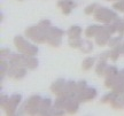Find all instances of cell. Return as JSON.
Listing matches in <instances>:
<instances>
[{
	"mask_svg": "<svg viewBox=\"0 0 124 116\" xmlns=\"http://www.w3.org/2000/svg\"><path fill=\"white\" fill-rule=\"evenodd\" d=\"M48 30L49 28H44L40 24H38L37 27L28 28L25 31V36L36 43H45V41H47Z\"/></svg>",
	"mask_w": 124,
	"mask_h": 116,
	"instance_id": "obj_1",
	"label": "cell"
},
{
	"mask_svg": "<svg viewBox=\"0 0 124 116\" xmlns=\"http://www.w3.org/2000/svg\"><path fill=\"white\" fill-rule=\"evenodd\" d=\"M14 44L16 46V48L21 52L22 54H27V55H36L38 53V48L35 45L30 44L28 40H25L23 37L17 36L14 38Z\"/></svg>",
	"mask_w": 124,
	"mask_h": 116,
	"instance_id": "obj_2",
	"label": "cell"
},
{
	"mask_svg": "<svg viewBox=\"0 0 124 116\" xmlns=\"http://www.w3.org/2000/svg\"><path fill=\"white\" fill-rule=\"evenodd\" d=\"M116 17H117V14L113 13L110 9L105 8V7H99L94 12V18L99 22L105 23V24L111 23Z\"/></svg>",
	"mask_w": 124,
	"mask_h": 116,
	"instance_id": "obj_3",
	"label": "cell"
},
{
	"mask_svg": "<svg viewBox=\"0 0 124 116\" xmlns=\"http://www.w3.org/2000/svg\"><path fill=\"white\" fill-rule=\"evenodd\" d=\"M114 33L113 31V28H111L110 24H108L106 27H101L99 32L95 36V41L99 46H105V45L108 44V41L110 39V35Z\"/></svg>",
	"mask_w": 124,
	"mask_h": 116,
	"instance_id": "obj_4",
	"label": "cell"
},
{
	"mask_svg": "<svg viewBox=\"0 0 124 116\" xmlns=\"http://www.w3.org/2000/svg\"><path fill=\"white\" fill-rule=\"evenodd\" d=\"M41 100H43V99L40 98L39 95H32L31 98H29L28 99V101L25 102V106H24V110H25V113H28L29 115L38 114V113H39Z\"/></svg>",
	"mask_w": 124,
	"mask_h": 116,
	"instance_id": "obj_5",
	"label": "cell"
},
{
	"mask_svg": "<svg viewBox=\"0 0 124 116\" xmlns=\"http://www.w3.org/2000/svg\"><path fill=\"white\" fill-rule=\"evenodd\" d=\"M64 35V32L59 28H49L48 33H47V43L54 47H58L61 43V38Z\"/></svg>",
	"mask_w": 124,
	"mask_h": 116,
	"instance_id": "obj_6",
	"label": "cell"
},
{
	"mask_svg": "<svg viewBox=\"0 0 124 116\" xmlns=\"http://www.w3.org/2000/svg\"><path fill=\"white\" fill-rule=\"evenodd\" d=\"M21 99H22L21 94H13V95L8 99L6 106L4 107V109L6 110V113H7L8 115H13L14 113H15L18 103L21 102Z\"/></svg>",
	"mask_w": 124,
	"mask_h": 116,
	"instance_id": "obj_7",
	"label": "cell"
},
{
	"mask_svg": "<svg viewBox=\"0 0 124 116\" xmlns=\"http://www.w3.org/2000/svg\"><path fill=\"white\" fill-rule=\"evenodd\" d=\"M105 75H106V82H105V85H106V87H113V85L115 83V79L117 75H118V71H117V68L114 67V66H108L106 69V72H105Z\"/></svg>",
	"mask_w": 124,
	"mask_h": 116,
	"instance_id": "obj_8",
	"label": "cell"
},
{
	"mask_svg": "<svg viewBox=\"0 0 124 116\" xmlns=\"http://www.w3.org/2000/svg\"><path fill=\"white\" fill-rule=\"evenodd\" d=\"M76 95H77V98H78V100H79V102L89 101V100H92V99L95 98L97 91H95V89H93V87L86 86L84 90H82L79 93H77Z\"/></svg>",
	"mask_w": 124,
	"mask_h": 116,
	"instance_id": "obj_9",
	"label": "cell"
},
{
	"mask_svg": "<svg viewBox=\"0 0 124 116\" xmlns=\"http://www.w3.org/2000/svg\"><path fill=\"white\" fill-rule=\"evenodd\" d=\"M27 75L25 67H17V66H10L8 70V76L14 79H21Z\"/></svg>",
	"mask_w": 124,
	"mask_h": 116,
	"instance_id": "obj_10",
	"label": "cell"
},
{
	"mask_svg": "<svg viewBox=\"0 0 124 116\" xmlns=\"http://www.w3.org/2000/svg\"><path fill=\"white\" fill-rule=\"evenodd\" d=\"M66 85H67V82L64 79H58L54 84H52L51 90H52V92H53L54 94H56V95H63V94H67Z\"/></svg>",
	"mask_w": 124,
	"mask_h": 116,
	"instance_id": "obj_11",
	"label": "cell"
},
{
	"mask_svg": "<svg viewBox=\"0 0 124 116\" xmlns=\"http://www.w3.org/2000/svg\"><path fill=\"white\" fill-rule=\"evenodd\" d=\"M113 89H114V92L124 93V69L118 72V75L115 79V83L113 85Z\"/></svg>",
	"mask_w": 124,
	"mask_h": 116,
	"instance_id": "obj_12",
	"label": "cell"
},
{
	"mask_svg": "<svg viewBox=\"0 0 124 116\" xmlns=\"http://www.w3.org/2000/svg\"><path fill=\"white\" fill-rule=\"evenodd\" d=\"M76 5L71 1V0H61V1H59V7L62 9V13L68 15V14H70L71 9L75 7Z\"/></svg>",
	"mask_w": 124,
	"mask_h": 116,
	"instance_id": "obj_13",
	"label": "cell"
},
{
	"mask_svg": "<svg viewBox=\"0 0 124 116\" xmlns=\"http://www.w3.org/2000/svg\"><path fill=\"white\" fill-rule=\"evenodd\" d=\"M52 108V101L49 99H43L41 103H40L39 108V114L40 115H49V110Z\"/></svg>",
	"mask_w": 124,
	"mask_h": 116,
	"instance_id": "obj_14",
	"label": "cell"
},
{
	"mask_svg": "<svg viewBox=\"0 0 124 116\" xmlns=\"http://www.w3.org/2000/svg\"><path fill=\"white\" fill-rule=\"evenodd\" d=\"M111 106L116 109H121L124 107V93H116L114 99L111 100Z\"/></svg>",
	"mask_w": 124,
	"mask_h": 116,
	"instance_id": "obj_15",
	"label": "cell"
},
{
	"mask_svg": "<svg viewBox=\"0 0 124 116\" xmlns=\"http://www.w3.org/2000/svg\"><path fill=\"white\" fill-rule=\"evenodd\" d=\"M25 67L29 68V69H36L38 67V60L35 58V55H27Z\"/></svg>",
	"mask_w": 124,
	"mask_h": 116,
	"instance_id": "obj_16",
	"label": "cell"
},
{
	"mask_svg": "<svg viewBox=\"0 0 124 116\" xmlns=\"http://www.w3.org/2000/svg\"><path fill=\"white\" fill-rule=\"evenodd\" d=\"M80 33H82V29H80L79 27H77V25L71 27L70 29L68 30V36H69L70 39H72V38H79Z\"/></svg>",
	"mask_w": 124,
	"mask_h": 116,
	"instance_id": "obj_17",
	"label": "cell"
},
{
	"mask_svg": "<svg viewBox=\"0 0 124 116\" xmlns=\"http://www.w3.org/2000/svg\"><path fill=\"white\" fill-rule=\"evenodd\" d=\"M100 28L101 27H98V25H91L86 29V31H85V36L87 37V38H91V37H95L97 36V33L99 32L100 30Z\"/></svg>",
	"mask_w": 124,
	"mask_h": 116,
	"instance_id": "obj_18",
	"label": "cell"
},
{
	"mask_svg": "<svg viewBox=\"0 0 124 116\" xmlns=\"http://www.w3.org/2000/svg\"><path fill=\"white\" fill-rule=\"evenodd\" d=\"M107 63L106 61H103V60H99V63L97 64V69H95V72H97L98 75H105V72H106V69H107Z\"/></svg>",
	"mask_w": 124,
	"mask_h": 116,
	"instance_id": "obj_19",
	"label": "cell"
},
{
	"mask_svg": "<svg viewBox=\"0 0 124 116\" xmlns=\"http://www.w3.org/2000/svg\"><path fill=\"white\" fill-rule=\"evenodd\" d=\"M80 49H82L83 53H89V52H91L93 49L92 43H91L90 40H84V41H83V45L80 46Z\"/></svg>",
	"mask_w": 124,
	"mask_h": 116,
	"instance_id": "obj_20",
	"label": "cell"
},
{
	"mask_svg": "<svg viewBox=\"0 0 124 116\" xmlns=\"http://www.w3.org/2000/svg\"><path fill=\"white\" fill-rule=\"evenodd\" d=\"M94 58H87L85 59L84 61H83V64H82V67H83V70H89L90 68H92V66L94 64Z\"/></svg>",
	"mask_w": 124,
	"mask_h": 116,
	"instance_id": "obj_21",
	"label": "cell"
},
{
	"mask_svg": "<svg viewBox=\"0 0 124 116\" xmlns=\"http://www.w3.org/2000/svg\"><path fill=\"white\" fill-rule=\"evenodd\" d=\"M83 41L84 40L80 39V37L79 38H72V39L69 40V45L74 48H80V46L83 45Z\"/></svg>",
	"mask_w": 124,
	"mask_h": 116,
	"instance_id": "obj_22",
	"label": "cell"
},
{
	"mask_svg": "<svg viewBox=\"0 0 124 116\" xmlns=\"http://www.w3.org/2000/svg\"><path fill=\"white\" fill-rule=\"evenodd\" d=\"M122 37H123V33H120V36H118V37H114V38L109 39V41H108V45H109L110 47H115V46H117V45L121 43Z\"/></svg>",
	"mask_w": 124,
	"mask_h": 116,
	"instance_id": "obj_23",
	"label": "cell"
},
{
	"mask_svg": "<svg viewBox=\"0 0 124 116\" xmlns=\"http://www.w3.org/2000/svg\"><path fill=\"white\" fill-rule=\"evenodd\" d=\"M8 63L7 61H5L4 59H1V77H4L6 74H8Z\"/></svg>",
	"mask_w": 124,
	"mask_h": 116,
	"instance_id": "obj_24",
	"label": "cell"
},
{
	"mask_svg": "<svg viewBox=\"0 0 124 116\" xmlns=\"http://www.w3.org/2000/svg\"><path fill=\"white\" fill-rule=\"evenodd\" d=\"M116 93L117 92H111V93H108V94H106L103 98L101 99V102H111V100L114 99V97L116 95Z\"/></svg>",
	"mask_w": 124,
	"mask_h": 116,
	"instance_id": "obj_25",
	"label": "cell"
},
{
	"mask_svg": "<svg viewBox=\"0 0 124 116\" xmlns=\"http://www.w3.org/2000/svg\"><path fill=\"white\" fill-rule=\"evenodd\" d=\"M94 8H97V5H95V4H92L91 6H87V7L85 8V14L90 15V14L94 13V12H93V10H94Z\"/></svg>",
	"mask_w": 124,
	"mask_h": 116,
	"instance_id": "obj_26",
	"label": "cell"
},
{
	"mask_svg": "<svg viewBox=\"0 0 124 116\" xmlns=\"http://www.w3.org/2000/svg\"><path fill=\"white\" fill-rule=\"evenodd\" d=\"M108 58H110V52H103L100 55V60H103V61H106Z\"/></svg>",
	"mask_w": 124,
	"mask_h": 116,
	"instance_id": "obj_27",
	"label": "cell"
},
{
	"mask_svg": "<svg viewBox=\"0 0 124 116\" xmlns=\"http://www.w3.org/2000/svg\"><path fill=\"white\" fill-rule=\"evenodd\" d=\"M7 101H8V98H7V95H5V94H2V95H1V107L4 108L5 106H6V103H7Z\"/></svg>",
	"mask_w": 124,
	"mask_h": 116,
	"instance_id": "obj_28",
	"label": "cell"
},
{
	"mask_svg": "<svg viewBox=\"0 0 124 116\" xmlns=\"http://www.w3.org/2000/svg\"><path fill=\"white\" fill-rule=\"evenodd\" d=\"M10 54V51H9L8 48L6 49V48H2L1 49V58H5L6 55H9Z\"/></svg>",
	"mask_w": 124,
	"mask_h": 116,
	"instance_id": "obj_29",
	"label": "cell"
},
{
	"mask_svg": "<svg viewBox=\"0 0 124 116\" xmlns=\"http://www.w3.org/2000/svg\"><path fill=\"white\" fill-rule=\"evenodd\" d=\"M120 47H121V52H122V54H124V41L120 44Z\"/></svg>",
	"mask_w": 124,
	"mask_h": 116,
	"instance_id": "obj_30",
	"label": "cell"
}]
</instances>
